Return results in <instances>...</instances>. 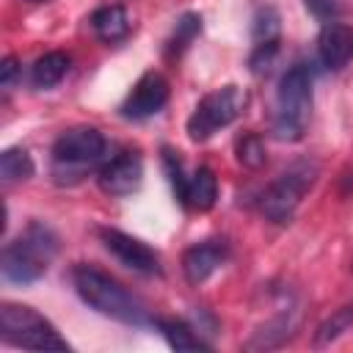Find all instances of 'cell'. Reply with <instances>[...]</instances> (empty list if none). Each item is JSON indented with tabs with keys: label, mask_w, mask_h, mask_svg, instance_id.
Returning <instances> with one entry per match:
<instances>
[{
	"label": "cell",
	"mask_w": 353,
	"mask_h": 353,
	"mask_svg": "<svg viewBox=\"0 0 353 353\" xmlns=\"http://www.w3.org/2000/svg\"><path fill=\"white\" fill-rule=\"evenodd\" d=\"M99 240L105 243V248L130 270L141 273V276H160L163 265H160V254L154 248H149L143 240L121 232V229H99Z\"/></svg>",
	"instance_id": "cell-9"
},
{
	"label": "cell",
	"mask_w": 353,
	"mask_h": 353,
	"mask_svg": "<svg viewBox=\"0 0 353 353\" xmlns=\"http://www.w3.org/2000/svg\"><path fill=\"white\" fill-rule=\"evenodd\" d=\"M317 58L325 69L336 72L353 58V28L342 22H325L317 39Z\"/></svg>",
	"instance_id": "cell-14"
},
{
	"label": "cell",
	"mask_w": 353,
	"mask_h": 353,
	"mask_svg": "<svg viewBox=\"0 0 353 353\" xmlns=\"http://www.w3.org/2000/svg\"><path fill=\"white\" fill-rule=\"evenodd\" d=\"M237 160L245 165V168H259L265 165V143L259 135L248 132L237 141Z\"/></svg>",
	"instance_id": "cell-20"
},
{
	"label": "cell",
	"mask_w": 353,
	"mask_h": 353,
	"mask_svg": "<svg viewBox=\"0 0 353 353\" xmlns=\"http://www.w3.org/2000/svg\"><path fill=\"white\" fill-rule=\"evenodd\" d=\"M97 182L108 196H130L143 182V163L138 152H121L105 160L97 171Z\"/></svg>",
	"instance_id": "cell-11"
},
{
	"label": "cell",
	"mask_w": 353,
	"mask_h": 353,
	"mask_svg": "<svg viewBox=\"0 0 353 353\" xmlns=\"http://www.w3.org/2000/svg\"><path fill=\"white\" fill-rule=\"evenodd\" d=\"M168 102V83L160 72H146L138 77V83L132 85V91L127 94V99L121 102V116L130 121H143L154 113L163 110V105Z\"/></svg>",
	"instance_id": "cell-10"
},
{
	"label": "cell",
	"mask_w": 353,
	"mask_h": 353,
	"mask_svg": "<svg viewBox=\"0 0 353 353\" xmlns=\"http://www.w3.org/2000/svg\"><path fill=\"white\" fill-rule=\"evenodd\" d=\"M201 30V17H196V14H185L179 22H176V33H174V41H171V50H185L190 41H193V36Z\"/></svg>",
	"instance_id": "cell-21"
},
{
	"label": "cell",
	"mask_w": 353,
	"mask_h": 353,
	"mask_svg": "<svg viewBox=\"0 0 353 353\" xmlns=\"http://www.w3.org/2000/svg\"><path fill=\"white\" fill-rule=\"evenodd\" d=\"M17 74H19V63H17V58H11V55H8V58L3 61V66H0V83H3V88H6V91L14 85Z\"/></svg>",
	"instance_id": "cell-23"
},
{
	"label": "cell",
	"mask_w": 353,
	"mask_h": 353,
	"mask_svg": "<svg viewBox=\"0 0 353 353\" xmlns=\"http://www.w3.org/2000/svg\"><path fill=\"white\" fill-rule=\"evenodd\" d=\"M312 69L306 63L290 66L276 91V110H273V135L279 141H301L309 116H312Z\"/></svg>",
	"instance_id": "cell-4"
},
{
	"label": "cell",
	"mask_w": 353,
	"mask_h": 353,
	"mask_svg": "<svg viewBox=\"0 0 353 353\" xmlns=\"http://www.w3.org/2000/svg\"><path fill=\"white\" fill-rule=\"evenodd\" d=\"M91 28H94V33H97L102 41H108V44L121 41V39L130 33V14H127V8L119 6V3L102 6V8L94 11Z\"/></svg>",
	"instance_id": "cell-15"
},
{
	"label": "cell",
	"mask_w": 353,
	"mask_h": 353,
	"mask_svg": "<svg viewBox=\"0 0 353 353\" xmlns=\"http://www.w3.org/2000/svg\"><path fill=\"white\" fill-rule=\"evenodd\" d=\"M0 334L14 347L30 350H69V342L55 331V325L30 306L3 303L0 306Z\"/></svg>",
	"instance_id": "cell-6"
},
{
	"label": "cell",
	"mask_w": 353,
	"mask_h": 353,
	"mask_svg": "<svg viewBox=\"0 0 353 353\" xmlns=\"http://www.w3.org/2000/svg\"><path fill=\"white\" fill-rule=\"evenodd\" d=\"M69 72V58L63 52H44L30 66V80L36 88H52L58 85Z\"/></svg>",
	"instance_id": "cell-16"
},
{
	"label": "cell",
	"mask_w": 353,
	"mask_h": 353,
	"mask_svg": "<svg viewBox=\"0 0 353 353\" xmlns=\"http://www.w3.org/2000/svg\"><path fill=\"white\" fill-rule=\"evenodd\" d=\"M108 141L97 127H72L52 143L50 174L55 185H77L88 171L105 163Z\"/></svg>",
	"instance_id": "cell-3"
},
{
	"label": "cell",
	"mask_w": 353,
	"mask_h": 353,
	"mask_svg": "<svg viewBox=\"0 0 353 353\" xmlns=\"http://www.w3.org/2000/svg\"><path fill=\"white\" fill-rule=\"evenodd\" d=\"M303 6H306V11H309L312 17H317L323 25H325V22H334V19L339 17V11H342L339 0H303Z\"/></svg>",
	"instance_id": "cell-22"
},
{
	"label": "cell",
	"mask_w": 353,
	"mask_h": 353,
	"mask_svg": "<svg viewBox=\"0 0 353 353\" xmlns=\"http://www.w3.org/2000/svg\"><path fill=\"white\" fill-rule=\"evenodd\" d=\"M33 176V157L22 146H11L0 154V179L6 185L25 182Z\"/></svg>",
	"instance_id": "cell-19"
},
{
	"label": "cell",
	"mask_w": 353,
	"mask_h": 353,
	"mask_svg": "<svg viewBox=\"0 0 353 353\" xmlns=\"http://www.w3.org/2000/svg\"><path fill=\"white\" fill-rule=\"evenodd\" d=\"M72 284L80 301L94 312L119 320L124 325H154V317L149 314L146 303L105 270L94 265H77L72 270Z\"/></svg>",
	"instance_id": "cell-1"
},
{
	"label": "cell",
	"mask_w": 353,
	"mask_h": 353,
	"mask_svg": "<svg viewBox=\"0 0 353 353\" xmlns=\"http://www.w3.org/2000/svg\"><path fill=\"white\" fill-rule=\"evenodd\" d=\"M353 331V301L339 306L331 317H325L320 325H317V334H314V347H328L331 342H336L339 336L350 334Z\"/></svg>",
	"instance_id": "cell-18"
},
{
	"label": "cell",
	"mask_w": 353,
	"mask_h": 353,
	"mask_svg": "<svg viewBox=\"0 0 353 353\" xmlns=\"http://www.w3.org/2000/svg\"><path fill=\"white\" fill-rule=\"evenodd\" d=\"M245 108V94L237 85H223L215 88L210 94H204L199 99V105L193 108L190 119H188V135L190 141H207L212 138L218 130L229 127Z\"/></svg>",
	"instance_id": "cell-7"
},
{
	"label": "cell",
	"mask_w": 353,
	"mask_h": 353,
	"mask_svg": "<svg viewBox=\"0 0 353 353\" xmlns=\"http://www.w3.org/2000/svg\"><path fill=\"white\" fill-rule=\"evenodd\" d=\"M251 36H254V50H251V72L262 74L270 69L276 52H279V14L273 6H259L254 14V25H251Z\"/></svg>",
	"instance_id": "cell-12"
},
{
	"label": "cell",
	"mask_w": 353,
	"mask_h": 353,
	"mask_svg": "<svg viewBox=\"0 0 353 353\" xmlns=\"http://www.w3.org/2000/svg\"><path fill=\"white\" fill-rule=\"evenodd\" d=\"M163 165H165V174L171 179V188L176 193V199L190 207V210H199V212H207L215 207L218 201V179L210 168H196L193 174H185V165L182 160L171 152V149H163Z\"/></svg>",
	"instance_id": "cell-8"
},
{
	"label": "cell",
	"mask_w": 353,
	"mask_h": 353,
	"mask_svg": "<svg viewBox=\"0 0 353 353\" xmlns=\"http://www.w3.org/2000/svg\"><path fill=\"white\" fill-rule=\"evenodd\" d=\"M55 256H58V234L47 223L30 221L14 240L3 245L0 270L6 281L33 284L50 270Z\"/></svg>",
	"instance_id": "cell-2"
},
{
	"label": "cell",
	"mask_w": 353,
	"mask_h": 353,
	"mask_svg": "<svg viewBox=\"0 0 353 353\" xmlns=\"http://www.w3.org/2000/svg\"><path fill=\"white\" fill-rule=\"evenodd\" d=\"M317 163L314 160H298L290 168H284L259 196V210L273 223H290L303 196L312 190L317 179Z\"/></svg>",
	"instance_id": "cell-5"
},
{
	"label": "cell",
	"mask_w": 353,
	"mask_h": 353,
	"mask_svg": "<svg viewBox=\"0 0 353 353\" xmlns=\"http://www.w3.org/2000/svg\"><path fill=\"white\" fill-rule=\"evenodd\" d=\"M154 325L160 328V334L165 336V342L174 350H210V345L201 339V334L193 331L182 320H154Z\"/></svg>",
	"instance_id": "cell-17"
},
{
	"label": "cell",
	"mask_w": 353,
	"mask_h": 353,
	"mask_svg": "<svg viewBox=\"0 0 353 353\" xmlns=\"http://www.w3.org/2000/svg\"><path fill=\"white\" fill-rule=\"evenodd\" d=\"M229 256L223 240H201L182 254V273L190 284H204Z\"/></svg>",
	"instance_id": "cell-13"
}]
</instances>
